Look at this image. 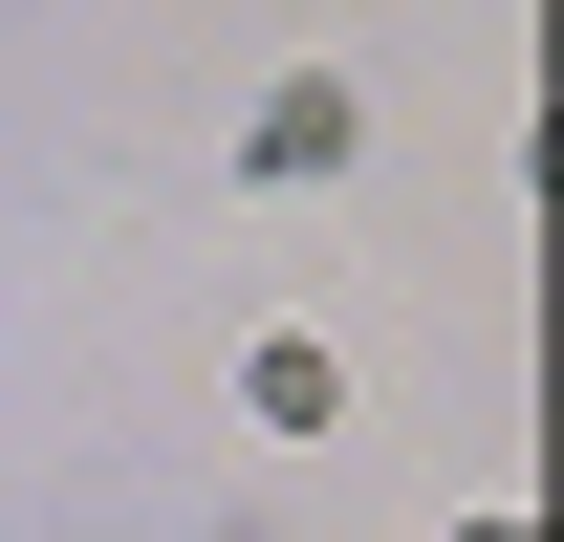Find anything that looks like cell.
<instances>
[{"label":"cell","instance_id":"obj_2","mask_svg":"<svg viewBox=\"0 0 564 542\" xmlns=\"http://www.w3.org/2000/svg\"><path fill=\"white\" fill-rule=\"evenodd\" d=\"M239 412H261V434H326V412H348V369L282 326V347H239Z\"/></svg>","mask_w":564,"mask_h":542},{"label":"cell","instance_id":"obj_1","mask_svg":"<svg viewBox=\"0 0 564 542\" xmlns=\"http://www.w3.org/2000/svg\"><path fill=\"white\" fill-rule=\"evenodd\" d=\"M348 152H369V87H348V66H282V87H261V131H239V174H282V196H326Z\"/></svg>","mask_w":564,"mask_h":542},{"label":"cell","instance_id":"obj_3","mask_svg":"<svg viewBox=\"0 0 564 542\" xmlns=\"http://www.w3.org/2000/svg\"><path fill=\"white\" fill-rule=\"evenodd\" d=\"M456 542H543V521H521V499H499V521H456Z\"/></svg>","mask_w":564,"mask_h":542}]
</instances>
